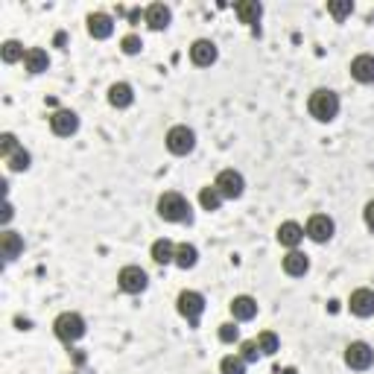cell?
<instances>
[{"instance_id": "1", "label": "cell", "mask_w": 374, "mask_h": 374, "mask_svg": "<svg viewBox=\"0 0 374 374\" xmlns=\"http://www.w3.org/2000/svg\"><path fill=\"white\" fill-rule=\"evenodd\" d=\"M158 216L164 222H190L193 219V208L190 202L179 193V190H167L158 196Z\"/></svg>"}, {"instance_id": "2", "label": "cell", "mask_w": 374, "mask_h": 374, "mask_svg": "<svg viewBox=\"0 0 374 374\" xmlns=\"http://www.w3.org/2000/svg\"><path fill=\"white\" fill-rule=\"evenodd\" d=\"M307 111H310V117L319 120V123L336 120V114H339V94L331 91V88H316V91L310 94V99H307Z\"/></svg>"}, {"instance_id": "3", "label": "cell", "mask_w": 374, "mask_h": 374, "mask_svg": "<svg viewBox=\"0 0 374 374\" xmlns=\"http://www.w3.org/2000/svg\"><path fill=\"white\" fill-rule=\"evenodd\" d=\"M85 331H88L85 319H82L79 313H73V310L59 313V316L53 319V334H56V339H59V342H65V345L79 342V339L85 336Z\"/></svg>"}, {"instance_id": "4", "label": "cell", "mask_w": 374, "mask_h": 374, "mask_svg": "<svg viewBox=\"0 0 374 374\" xmlns=\"http://www.w3.org/2000/svg\"><path fill=\"white\" fill-rule=\"evenodd\" d=\"M164 143L172 155H190L196 149V132L190 126H185V123H176V126H170L167 135H164Z\"/></svg>"}, {"instance_id": "5", "label": "cell", "mask_w": 374, "mask_h": 374, "mask_svg": "<svg viewBox=\"0 0 374 374\" xmlns=\"http://www.w3.org/2000/svg\"><path fill=\"white\" fill-rule=\"evenodd\" d=\"M176 307H179V316L187 319V325L196 328L199 319L205 313V295L196 292V290H182L179 298H176Z\"/></svg>"}, {"instance_id": "6", "label": "cell", "mask_w": 374, "mask_h": 374, "mask_svg": "<svg viewBox=\"0 0 374 374\" xmlns=\"http://www.w3.org/2000/svg\"><path fill=\"white\" fill-rule=\"evenodd\" d=\"M117 287H120V292H126V295H141L149 287V275L141 266L129 263V266H123L117 272Z\"/></svg>"}, {"instance_id": "7", "label": "cell", "mask_w": 374, "mask_h": 374, "mask_svg": "<svg viewBox=\"0 0 374 374\" xmlns=\"http://www.w3.org/2000/svg\"><path fill=\"white\" fill-rule=\"evenodd\" d=\"M214 187L219 190L222 199H240L246 193V179H243V172L229 167V170H219V176L214 179Z\"/></svg>"}, {"instance_id": "8", "label": "cell", "mask_w": 374, "mask_h": 374, "mask_svg": "<svg viewBox=\"0 0 374 374\" xmlns=\"http://www.w3.org/2000/svg\"><path fill=\"white\" fill-rule=\"evenodd\" d=\"M345 365L351 368V371H368L374 365V348L363 339L351 342L345 348Z\"/></svg>"}, {"instance_id": "9", "label": "cell", "mask_w": 374, "mask_h": 374, "mask_svg": "<svg viewBox=\"0 0 374 374\" xmlns=\"http://www.w3.org/2000/svg\"><path fill=\"white\" fill-rule=\"evenodd\" d=\"M50 132L59 135V138H70L79 132V114L70 111V109H56L50 114Z\"/></svg>"}, {"instance_id": "10", "label": "cell", "mask_w": 374, "mask_h": 374, "mask_svg": "<svg viewBox=\"0 0 374 374\" xmlns=\"http://www.w3.org/2000/svg\"><path fill=\"white\" fill-rule=\"evenodd\" d=\"M334 231H336V222L328 216V214H313L310 219H307V226H304V237H310L313 243H328L331 237H334Z\"/></svg>"}, {"instance_id": "11", "label": "cell", "mask_w": 374, "mask_h": 374, "mask_svg": "<svg viewBox=\"0 0 374 374\" xmlns=\"http://www.w3.org/2000/svg\"><path fill=\"white\" fill-rule=\"evenodd\" d=\"M216 59H219V50L211 38H196L190 44V62L196 67H211V65H216Z\"/></svg>"}, {"instance_id": "12", "label": "cell", "mask_w": 374, "mask_h": 374, "mask_svg": "<svg viewBox=\"0 0 374 374\" xmlns=\"http://www.w3.org/2000/svg\"><path fill=\"white\" fill-rule=\"evenodd\" d=\"M348 310H351L357 319H368L374 316V290L368 287H360L348 295Z\"/></svg>"}, {"instance_id": "13", "label": "cell", "mask_w": 374, "mask_h": 374, "mask_svg": "<svg viewBox=\"0 0 374 374\" xmlns=\"http://www.w3.org/2000/svg\"><path fill=\"white\" fill-rule=\"evenodd\" d=\"M143 21H146V27L153 30V33H161L170 27V21H172V12L167 4H149L143 9Z\"/></svg>"}, {"instance_id": "14", "label": "cell", "mask_w": 374, "mask_h": 374, "mask_svg": "<svg viewBox=\"0 0 374 374\" xmlns=\"http://www.w3.org/2000/svg\"><path fill=\"white\" fill-rule=\"evenodd\" d=\"M114 33V18L109 12H91L88 15V35L103 41V38H111Z\"/></svg>"}, {"instance_id": "15", "label": "cell", "mask_w": 374, "mask_h": 374, "mask_svg": "<svg viewBox=\"0 0 374 374\" xmlns=\"http://www.w3.org/2000/svg\"><path fill=\"white\" fill-rule=\"evenodd\" d=\"M275 237H278V243L284 246V248H298L302 246V240H304V226H298L295 219H287V222H281L278 226V231H275Z\"/></svg>"}, {"instance_id": "16", "label": "cell", "mask_w": 374, "mask_h": 374, "mask_svg": "<svg viewBox=\"0 0 374 374\" xmlns=\"http://www.w3.org/2000/svg\"><path fill=\"white\" fill-rule=\"evenodd\" d=\"M23 255V237L18 231H4L0 234V258H4V263H12Z\"/></svg>"}, {"instance_id": "17", "label": "cell", "mask_w": 374, "mask_h": 374, "mask_svg": "<svg viewBox=\"0 0 374 374\" xmlns=\"http://www.w3.org/2000/svg\"><path fill=\"white\" fill-rule=\"evenodd\" d=\"M281 266H284V272H287L290 278H304L307 272H310V258L304 252H298V248H292V252L284 255Z\"/></svg>"}, {"instance_id": "18", "label": "cell", "mask_w": 374, "mask_h": 374, "mask_svg": "<svg viewBox=\"0 0 374 374\" xmlns=\"http://www.w3.org/2000/svg\"><path fill=\"white\" fill-rule=\"evenodd\" d=\"M351 77L360 82V85H371L374 82V56L371 53H360L351 59Z\"/></svg>"}, {"instance_id": "19", "label": "cell", "mask_w": 374, "mask_h": 374, "mask_svg": "<svg viewBox=\"0 0 374 374\" xmlns=\"http://www.w3.org/2000/svg\"><path fill=\"white\" fill-rule=\"evenodd\" d=\"M229 310H231L234 321H252L258 316V302H255L252 295H234Z\"/></svg>"}, {"instance_id": "20", "label": "cell", "mask_w": 374, "mask_h": 374, "mask_svg": "<svg viewBox=\"0 0 374 374\" xmlns=\"http://www.w3.org/2000/svg\"><path fill=\"white\" fill-rule=\"evenodd\" d=\"M135 103V91L129 82H114L109 88V106L111 109H129Z\"/></svg>"}, {"instance_id": "21", "label": "cell", "mask_w": 374, "mask_h": 374, "mask_svg": "<svg viewBox=\"0 0 374 374\" xmlns=\"http://www.w3.org/2000/svg\"><path fill=\"white\" fill-rule=\"evenodd\" d=\"M149 258H153L158 266H167V263H176V243L161 237L153 243V248H149Z\"/></svg>"}, {"instance_id": "22", "label": "cell", "mask_w": 374, "mask_h": 374, "mask_svg": "<svg viewBox=\"0 0 374 374\" xmlns=\"http://www.w3.org/2000/svg\"><path fill=\"white\" fill-rule=\"evenodd\" d=\"M23 67H27V73H33V77L44 73V70L50 67L47 50H41V47H27V56H23Z\"/></svg>"}, {"instance_id": "23", "label": "cell", "mask_w": 374, "mask_h": 374, "mask_svg": "<svg viewBox=\"0 0 374 374\" xmlns=\"http://www.w3.org/2000/svg\"><path fill=\"white\" fill-rule=\"evenodd\" d=\"M234 12H237V18H240V23H258L260 21V15H263V6L258 4V0H240V4L234 6Z\"/></svg>"}, {"instance_id": "24", "label": "cell", "mask_w": 374, "mask_h": 374, "mask_svg": "<svg viewBox=\"0 0 374 374\" xmlns=\"http://www.w3.org/2000/svg\"><path fill=\"white\" fill-rule=\"evenodd\" d=\"M196 263H199V248L193 243H176V266L193 269Z\"/></svg>"}, {"instance_id": "25", "label": "cell", "mask_w": 374, "mask_h": 374, "mask_svg": "<svg viewBox=\"0 0 374 374\" xmlns=\"http://www.w3.org/2000/svg\"><path fill=\"white\" fill-rule=\"evenodd\" d=\"M23 56H27V50H23V44H21V41H15V38H6L4 44H0V59H4L6 65L23 62Z\"/></svg>"}, {"instance_id": "26", "label": "cell", "mask_w": 374, "mask_h": 374, "mask_svg": "<svg viewBox=\"0 0 374 374\" xmlns=\"http://www.w3.org/2000/svg\"><path fill=\"white\" fill-rule=\"evenodd\" d=\"M222 202H226V199L219 196V190H216L214 185H208V187L199 190V205H202V211L214 214V211H219V208H222Z\"/></svg>"}, {"instance_id": "27", "label": "cell", "mask_w": 374, "mask_h": 374, "mask_svg": "<svg viewBox=\"0 0 374 374\" xmlns=\"http://www.w3.org/2000/svg\"><path fill=\"white\" fill-rule=\"evenodd\" d=\"M258 348H260V354L263 357H272L281 348V339H278V334H272V331H260L258 334Z\"/></svg>"}, {"instance_id": "28", "label": "cell", "mask_w": 374, "mask_h": 374, "mask_svg": "<svg viewBox=\"0 0 374 374\" xmlns=\"http://www.w3.org/2000/svg\"><path fill=\"white\" fill-rule=\"evenodd\" d=\"M246 360L240 354H229L219 360V374H246Z\"/></svg>"}, {"instance_id": "29", "label": "cell", "mask_w": 374, "mask_h": 374, "mask_svg": "<svg viewBox=\"0 0 374 374\" xmlns=\"http://www.w3.org/2000/svg\"><path fill=\"white\" fill-rule=\"evenodd\" d=\"M328 12H331L334 21H345V18H351L354 4L351 0H328Z\"/></svg>"}, {"instance_id": "30", "label": "cell", "mask_w": 374, "mask_h": 374, "mask_svg": "<svg viewBox=\"0 0 374 374\" xmlns=\"http://www.w3.org/2000/svg\"><path fill=\"white\" fill-rule=\"evenodd\" d=\"M30 164H33V155L27 153V149H18V153L12 155V158H6V167L12 170V172H23V170H30Z\"/></svg>"}, {"instance_id": "31", "label": "cell", "mask_w": 374, "mask_h": 374, "mask_svg": "<svg viewBox=\"0 0 374 374\" xmlns=\"http://www.w3.org/2000/svg\"><path fill=\"white\" fill-rule=\"evenodd\" d=\"M18 149H21V143H18V138H15L12 132H4V135H0V155H4V161L12 158Z\"/></svg>"}, {"instance_id": "32", "label": "cell", "mask_w": 374, "mask_h": 374, "mask_svg": "<svg viewBox=\"0 0 374 374\" xmlns=\"http://www.w3.org/2000/svg\"><path fill=\"white\" fill-rule=\"evenodd\" d=\"M120 50L126 56H138L141 50H143V41H141V35H135V33H129V35H123L120 38Z\"/></svg>"}, {"instance_id": "33", "label": "cell", "mask_w": 374, "mask_h": 374, "mask_svg": "<svg viewBox=\"0 0 374 374\" xmlns=\"http://www.w3.org/2000/svg\"><path fill=\"white\" fill-rule=\"evenodd\" d=\"M246 363H258V357H263L260 354V348H258V339H246V342H240V351H237Z\"/></svg>"}, {"instance_id": "34", "label": "cell", "mask_w": 374, "mask_h": 374, "mask_svg": "<svg viewBox=\"0 0 374 374\" xmlns=\"http://www.w3.org/2000/svg\"><path fill=\"white\" fill-rule=\"evenodd\" d=\"M216 334H219V342H226V345H231V342H237V339H240V328H237V321H222Z\"/></svg>"}, {"instance_id": "35", "label": "cell", "mask_w": 374, "mask_h": 374, "mask_svg": "<svg viewBox=\"0 0 374 374\" xmlns=\"http://www.w3.org/2000/svg\"><path fill=\"white\" fill-rule=\"evenodd\" d=\"M363 219H365V229L374 231V199H368L365 208H363Z\"/></svg>"}, {"instance_id": "36", "label": "cell", "mask_w": 374, "mask_h": 374, "mask_svg": "<svg viewBox=\"0 0 374 374\" xmlns=\"http://www.w3.org/2000/svg\"><path fill=\"white\" fill-rule=\"evenodd\" d=\"M15 216V208H12V202H4V214H0V222L4 226H9V219Z\"/></svg>"}, {"instance_id": "37", "label": "cell", "mask_w": 374, "mask_h": 374, "mask_svg": "<svg viewBox=\"0 0 374 374\" xmlns=\"http://www.w3.org/2000/svg\"><path fill=\"white\" fill-rule=\"evenodd\" d=\"M138 21H141V9H132L129 12V23H138Z\"/></svg>"}]
</instances>
